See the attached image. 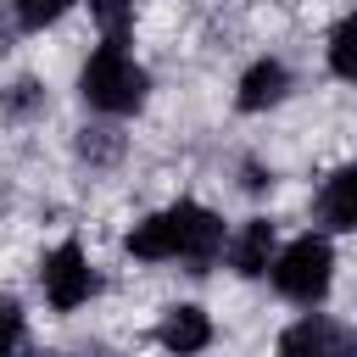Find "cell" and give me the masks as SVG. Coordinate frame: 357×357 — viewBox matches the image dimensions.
Returning a JSON list of instances; mask_svg holds the SVG:
<instances>
[{"mask_svg": "<svg viewBox=\"0 0 357 357\" xmlns=\"http://www.w3.org/2000/svg\"><path fill=\"white\" fill-rule=\"evenodd\" d=\"M223 218L201 201H173L162 212H145L134 229H128V257L134 262H178L184 273H212L223 262Z\"/></svg>", "mask_w": 357, "mask_h": 357, "instance_id": "1", "label": "cell"}, {"mask_svg": "<svg viewBox=\"0 0 357 357\" xmlns=\"http://www.w3.org/2000/svg\"><path fill=\"white\" fill-rule=\"evenodd\" d=\"M78 95H84V106H89L95 117L123 123V117H134V112L151 100V73H145V61L128 50V39H100V45L84 56V67H78Z\"/></svg>", "mask_w": 357, "mask_h": 357, "instance_id": "2", "label": "cell"}, {"mask_svg": "<svg viewBox=\"0 0 357 357\" xmlns=\"http://www.w3.org/2000/svg\"><path fill=\"white\" fill-rule=\"evenodd\" d=\"M268 279L284 301L296 307H324V296L335 290V234L307 229L296 240H284L268 262Z\"/></svg>", "mask_w": 357, "mask_h": 357, "instance_id": "3", "label": "cell"}, {"mask_svg": "<svg viewBox=\"0 0 357 357\" xmlns=\"http://www.w3.org/2000/svg\"><path fill=\"white\" fill-rule=\"evenodd\" d=\"M39 290H45V301H50V312H78V307L100 290V273H95V262H89V251H84L78 240H61V245H50L45 262H39Z\"/></svg>", "mask_w": 357, "mask_h": 357, "instance_id": "4", "label": "cell"}, {"mask_svg": "<svg viewBox=\"0 0 357 357\" xmlns=\"http://www.w3.org/2000/svg\"><path fill=\"white\" fill-rule=\"evenodd\" d=\"M290 89H296V73H290L279 56H257V61L240 73V84H234V112L262 117V112L284 106V100H290Z\"/></svg>", "mask_w": 357, "mask_h": 357, "instance_id": "5", "label": "cell"}, {"mask_svg": "<svg viewBox=\"0 0 357 357\" xmlns=\"http://www.w3.org/2000/svg\"><path fill=\"white\" fill-rule=\"evenodd\" d=\"M273 251H279V229H273L268 218H245V223L223 240V257H229V268H234L240 279H262L268 262H273Z\"/></svg>", "mask_w": 357, "mask_h": 357, "instance_id": "6", "label": "cell"}, {"mask_svg": "<svg viewBox=\"0 0 357 357\" xmlns=\"http://www.w3.org/2000/svg\"><path fill=\"white\" fill-rule=\"evenodd\" d=\"M312 218L324 223V234H351V229H357V173H351V167H335V173L318 184Z\"/></svg>", "mask_w": 357, "mask_h": 357, "instance_id": "7", "label": "cell"}, {"mask_svg": "<svg viewBox=\"0 0 357 357\" xmlns=\"http://www.w3.org/2000/svg\"><path fill=\"white\" fill-rule=\"evenodd\" d=\"M156 340H162L167 351H178V357H184V351H206V346H212V318H206V307H195V301L167 307Z\"/></svg>", "mask_w": 357, "mask_h": 357, "instance_id": "8", "label": "cell"}, {"mask_svg": "<svg viewBox=\"0 0 357 357\" xmlns=\"http://www.w3.org/2000/svg\"><path fill=\"white\" fill-rule=\"evenodd\" d=\"M351 346V329H340L335 318H324V312H307L301 324H290L284 335H279V351H312V357H335V351H346Z\"/></svg>", "mask_w": 357, "mask_h": 357, "instance_id": "9", "label": "cell"}, {"mask_svg": "<svg viewBox=\"0 0 357 357\" xmlns=\"http://www.w3.org/2000/svg\"><path fill=\"white\" fill-rule=\"evenodd\" d=\"M45 106H50V95H45V84H39V78H17V84H6V89H0V117H11V123L39 117Z\"/></svg>", "mask_w": 357, "mask_h": 357, "instance_id": "10", "label": "cell"}, {"mask_svg": "<svg viewBox=\"0 0 357 357\" xmlns=\"http://www.w3.org/2000/svg\"><path fill=\"white\" fill-rule=\"evenodd\" d=\"M78 156H84L89 167H112V162L123 156V134L112 128V117L95 123V128H78Z\"/></svg>", "mask_w": 357, "mask_h": 357, "instance_id": "11", "label": "cell"}, {"mask_svg": "<svg viewBox=\"0 0 357 357\" xmlns=\"http://www.w3.org/2000/svg\"><path fill=\"white\" fill-rule=\"evenodd\" d=\"M73 6H78V0H11V11H17V28H22V33H45V28H56Z\"/></svg>", "mask_w": 357, "mask_h": 357, "instance_id": "12", "label": "cell"}, {"mask_svg": "<svg viewBox=\"0 0 357 357\" xmlns=\"http://www.w3.org/2000/svg\"><path fill=\"white\" fill-rule=\"evenodd\" d=\"M89 17L100 39H128L134 33V0H89Z\"/></svg>", "mask_w": 357, "mask_h": 357, "instance_id": "13", "label": "cell"}, {"mask_svg": "<svg viewBox=\"0 0 357 357\" xmlns=\"http://www.w3.org/2000/svg\"><path fill=\"white\" fill-rule=\"evenodd\" d=\"M324 56H329V73H335L340 84H351V78H357V67H351V17H340V22L329 28Z\"/></svg>", "mask_w": 357, "mask_h": 357, "instance_id": "14", "label": "cell"}, {"mask_svg": "<svg viewBox=\"0 0 357 357\" xmlns=\"http://www.w3.org/2000/svg\"><path fill=\"white\" fill-rule=\"evenodd\" d=\"M22 335H28L22 301H17V296H0V357H6V351H17V346H22Z\"/></svg>", "mask_w": 357, "mask_h": 357, "instance_id": "15", "label": "cell"}, {"mask_svg": "<svg viewBox=\"0 0 357 357\" xmlns=\"http://www.w3.org/2000/svg\"><path fill=\"white\" fill-rule=\"evenodd\" d=\"M240 173H245V178H240V190H251V195H262V190H273V167H262V162H245Z\"/></svg>", "mask_w": 357, "mask_h": 357, "instance_id": "16", "label": "cell"}]
</instances>
